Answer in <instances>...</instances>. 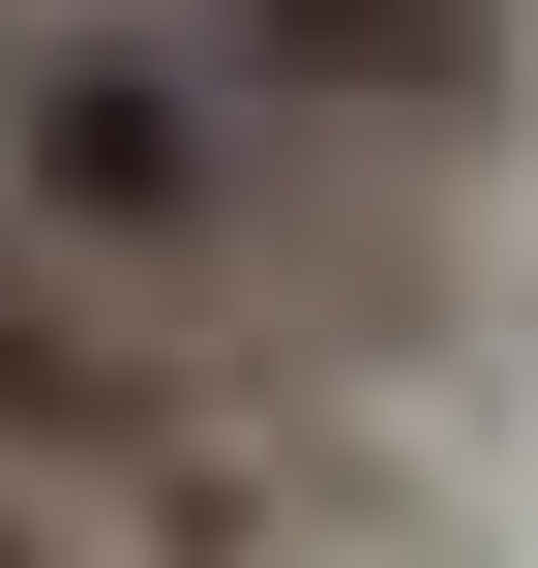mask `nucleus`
<instances>
[{
  "mask_svg": "<svg viewBox=\"0 0 538 568\" xmlns=\"http://www.w3.org/2000/svg\"><path fill=\"white\" fill-rule=\"evenodd\" d=\"M0 210H30L60 270L180 300V329L329 359L359 419L449 359V240H419V180H359L329 120H270L180 0H0Z\"/></svg>",
  "mask_w": 538,
  "mask_h": 568,
  "instance_id": "nucleus-1",
  "label": "nucleus"
},
{
  "mask_svg": "<svg viewBox=\"0 0 538 568\" xmlns=\"http://www.w3.org/2000/svg\"><path fill=\"white\" fill-rule=\"evenodd\" d=\"M0 479L90 568H359L389 419H359L329 359L180 329V300H120V270H60V240L0 210Z\"/></svg>",
  "mask_w": 538,
  "mask_h": 568,
  "instance_id": "nucleus-2",
  "label": "nucleus"
},
{
  "mask_svg": "<svg viewBox=\"0 0 538 568\" xmlns=\"http://www.w3.org/2000/svg\"><path fill=\"white\" fill-rule=\"evenodd\" d=\"M180 30H210L270 120H329L359 180H419V210L538 150V0H180Z\"/></svg>",
  "mask_w": 538,
  "mask_h": 568,
  "instance_id": "nucleus-3",
  "label": "nucleus"
},
{
  "mask_svg": "<svg viewBox=\"0 0 538 568\" xmlns=\"http://www.w3.org/2000/svg\"><path fill=\"white\" fill-rule=\"evenodd\" d=\"M0 568H90V539H60V509H30V479H0Z\"/></svg>",
  "mask_w": 538,
  "mask_h": 568,
  "instance_id": "nucleus-4",
  "label": "nucleus"
}]
</instances>
